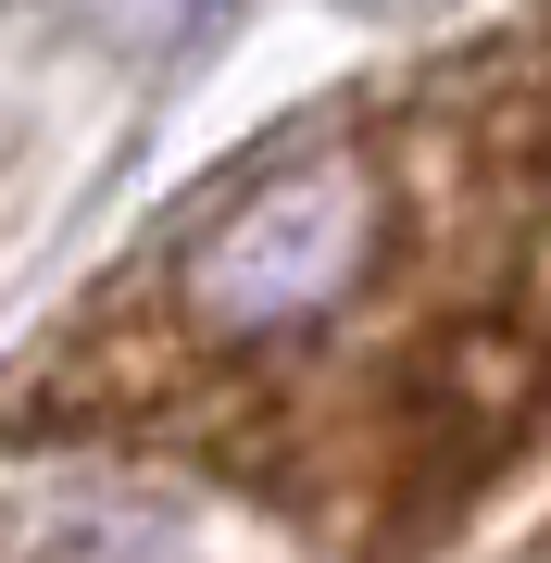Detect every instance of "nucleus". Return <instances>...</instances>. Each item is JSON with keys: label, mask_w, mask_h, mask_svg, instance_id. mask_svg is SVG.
Masks as SVG:
<instances>
[{"label": "nucleus", "mask_w": 551, "mask_h": 563, "mask_svg": "<svg viewBox=\"0 0 551 563\" xmlns=\"http://www.w3.org/2000/svg\"><path fill=\"white\" fill-rule=\"evenodd\" d=\"M63 13L101 38H176V25H201V0H63Z\"/></svg>", "instance_id": "nucleus-1"}]
</instances>
